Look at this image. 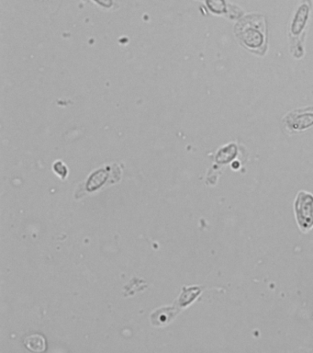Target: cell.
<instances>
[{
    "instance_id": "4",
    "label": "cell",
    "mask_w": 313,
    "mask_h": 353,
    "mask_svg": "<svg viewBox=\"0 0 313 353\" xmlns=\"http://www.w3.org/2000/svg\"><path fill=\"white\" fill-rule=\"evenodd\" d=\"M24 344L27 349L34 353L43 352L46 349L45 338L40 334H33L27 336L24 340Z\"/></svg>"
},
{
    "instance_id": "5",
    "label": "cell",
    "mask_w": 313,
    "mask_h": 353,
    "mask_svg": "<svg viewBox=\"0 0 313 353\" xmlns=\"http://www.w3.org/2000/svg\"><path fill=\"white\" fill-rule=\"evenodd\" d=\"M308 15V9L306 6L300 7V9L298 10L296 18L294 20V23L292 25V33L293 34H298L301 29L304 27V22L306 20V17Z\"/></svg>"
},
{
    "instance_id": "2",
    "label": "cell",
    "mask_w": 313,
    "mask_h": 353,
    "mask_svg": "<svg viewBox=\"0 0 313 353\" xmlns=\"http://www.w3.org/2000/svg\"><path fill=\"white\" fill-rule=\"evenodd\" d=\"M289 129L304 130L313 125V107L289 112L284 119Z\"/></svg>"
},
{
    "instance_id": "7",
    "label": "cell",
    "mask_w": 313,
    "mask_h": 353,
    "mask_svg": "<svg viewBox=\"0 0 313 353\" xmlns=\"http://www.w3.org/2000/svg\"><path fill=\"white\" fill-rule=\"evenodd\" d=\"M94 1L105 8H110L112 6V0H94Z\"/></svg>"
},
{
    "instance_id": "1",
    "label": "cell",
    "mask_w": 313,
    "mask_h": 353,
    "mask_svg": "<svg viewBox=\"0 0 313 353\" xmlns=\"http://www.w3.org/2000/svg\"><path fill=\"white\" fill-rule=\"evenodd\" d=\"M295 211L301 230H309L313 225V196L305 191L299 192L295 202Z\"/></svg>"
},
{
    "instance_id": "6",
    "label": "cell",
    "mask_w": 313,
    "mask_h": 353,
    "mask_svg": "<svg viewBox=\"0 0 313 353\" xmlns=\"http://www.w3.org/2000/svg\"><path fill=\"white\" fill-rule=\"evenodd\" d=\"M207 4L209 6V9L215 13H221L224 11L223 0H207Z\"/></svg>"
},
{
    "instance_id": "3",
    "label": "cell",
    "mask_w": 313,
    "mask_h": 353,
    "mask_svg": "<svg viewBox=\"0 0 313 353\" xmlns=\"http://www.w3.org/2000/svg\"><path fill=\"white\" fill-rule=\"evenodd\" d=\"M260 28L261 26L259 25L256 29H253L251 25L246 27V24L243 23L240 25L238 24L235 31L238 37L246 46L256 49L262 45L264 39V34L263 33L264 30H260Z\"/></svg>"
}]
</instances>
